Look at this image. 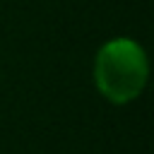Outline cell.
I'll use <instances>...</instances> for the list:
<instances>
[{"label":"cell","instance_id":"1","mask_svg":"<svg viewBox=\"0 0 154 154\" xmlns=\"http://www.w3.org/2000/svg\"><path fill=\"white\" fill-rule=\"evenodd\" d=\"M94 79L99 91L113 103L132 101L147 82V58L140 43L130 38H113L101 46L94 63Z\"/></svg>","mask_w":154,"mask_h":154}]
</instances>
